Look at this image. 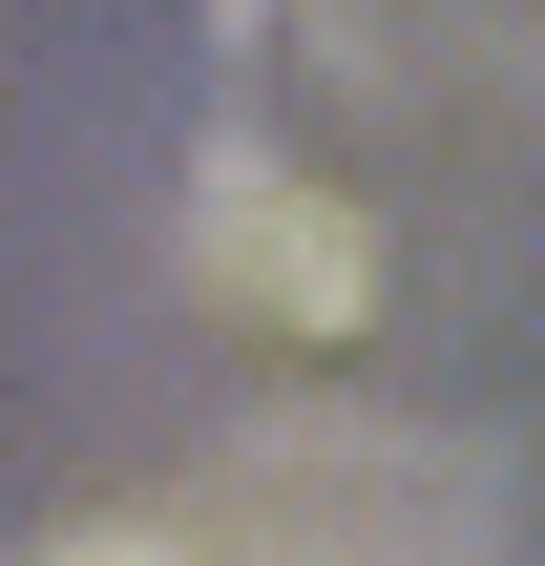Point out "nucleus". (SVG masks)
I'll use <instances>...</instances> for the list:
<instances>
[{"mask_svg":"<svg viewBox=\"0 0 545 566\" xmlns=\"http://www.w3.org/2000/svg\"><path fill=\"white\" fill-rule=\"evenodd\" d=\"M21 566H189V525H63V546H21Z\"/></svg>","mask_w":545,"mask_h":566,"instance_id":"3","label":"nucleus"},{"mask_svg":"<svg viewBox=\"0 0 545 566\" xmlns=\"http://www.w3.org/2000/svg\"><path fill=\"white\" fill-rule=\"evenodd\" d=\"M189 273H210L231 315H273V336H357V315H378V231H357L315 168H273V147H210V168H189Z\"/></svg>","mask_w":545,"mask_h":566,"instance_id":"2","label":"nucleus"},{"mask_svg":"<svg viewBox=\"0 0 545 566\" xmlns=\"http://www.w3.org/2000/svg\"><path fill=\"white\" fill-rule=\"evenodd\" d=\"M189 566H504L483 462L420 420H252L231 441V546Z\"/></svg>","mask_w":545,"mask_h":566,"instance_id":"1","label":"nucleus"}]
</instances>
